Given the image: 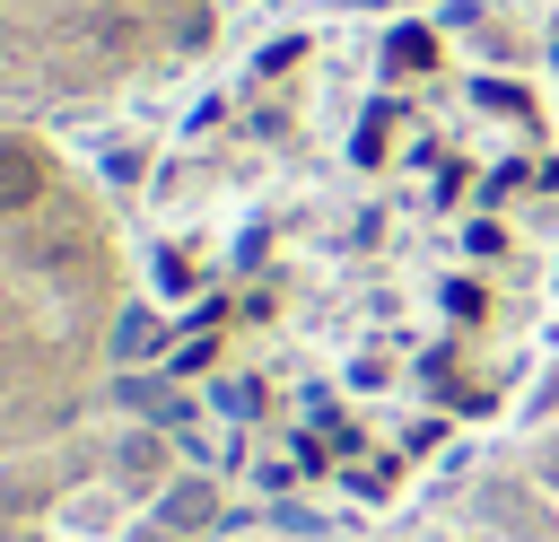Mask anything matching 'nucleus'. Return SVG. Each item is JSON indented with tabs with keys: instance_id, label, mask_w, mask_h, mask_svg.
I'll return each instance as SVG.
<instances>
[{
	"instance_id": "3",
	"label": "nucleus",
	"mask_w": 559,
	"mask_h": 542,
	"mask_svg": "<svg viewBox=\"0 0 559 542\" xmlns=\"http://www.w3.org/2000/svg\"><path fill=\"white\" fill-rule=\"evenodd\" d=\"M210 9L218 0H0V114H105L183 70L210 35Z\"/></svg>"
},
{
	"instance_id": "2",
	"label": "nucleus",
	"mask_w": 559,
	"mask_h": 542,
	"mask_svg": "<svg viewBox=\"0 0 559 542\" xmlns=\"http://www.w3.org/2000/svg\"><path fill=\"white\" fill-rule=\"evenodd\" d=\"M131 332V210L52 122L0 114V463L61 446Z\"/></svg>"
},
{
	"instance_id": "1",
	"label": "nucleus",
	"mask_w": 559,
	"mask_h": 542,
	"mask_svg": "<svg viewBox=\"0 0 559 542\" xmlns=\"http://www.w3.org/2000/svg\"><path fill=\"white\" fill-rule=\"evenodd\" d=\"M183 446L297 525L393 516L559 358V96L437 9L253 35L131 192Z\"/></svg>"
}]
</instances>
